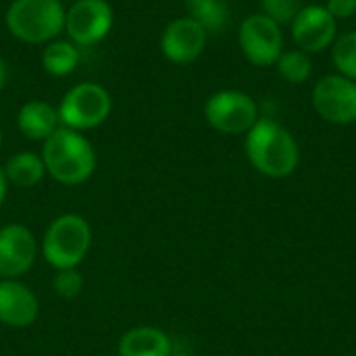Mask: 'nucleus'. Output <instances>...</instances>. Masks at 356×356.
<instances>
[{"label": "nucleus", "instance_id": "f257e3e1", "mask_svg": "<svg viewBox=\"0 0 356 356\" xmlns=\"http://www.w3.org/2000/svg\"><path fill=\"white\" fill-rule=\"evenodd\" d=\"M46 173L63 186H79L96 171V150L92 142L75 129L60 125L42 142Z\"/></svg>", "mask_w": 356, "mask_h": 356}, {"label": "nucleus", "instance_id": "f03ea898", "mask_svg": "<svg viewBox=\"0 0 356 356\" xmlns=\"http://www.w3.org/2000/svg\"><path fill=\"white\" fill-rule=\"evenodd\" d=\"M246 154L252 167L267 177H286L300 161L292 134L269 117H259L246 131Z\"/></svg>", "mask_w": 356, "mask_h": 356}, {"label": "nucleus", "instance_id": "7ed1b4c3", "mask_svg": "<svg viewBox=\"0 0 356 356\" xmlns=\"http://www.w3.org/2000/svg\"><path fill=\"white\" fill-rule=\"evenodd\" d=\"M67 8L60 0H13L4 23L25 44H48L65 31Z\"/></svg>", "mask_w": 356, "mask_h": 356}, {"label": "nucleus", "instance_id": "20e7f679", "mask_svg": "<svg viewBox=\"0 0 356 356\" xmlns=\"http://www.w3.org/2000/svg\"><path fill=\"white\" fill-rule=\"evenodd\" d=\"M92 246L90 223L75 213L56 217L44 232L42 238V257L56 271L77 269L79 263L88 257Z\"/></svg>", "mask_w": 356, "mask_h": 356}, {"label": "nucleus", "instance_id": "39448f33", "mask_svg": "<svg viewBox=\"0 0 356 356\" xmlns=\"http://www.w3.org/2000/svg\"><path fill=\"white\" fill-rule=\"evenodd\" d=\"M58 119L60 125L75 129V131H88L98 125H102L111 111L113 100L104 86L94 81H83L73 86L58 104Z\"/></svg>", "mask_w": 356, "mask_h": 356}, {"label": "nucleus", "instance_id": "423d86ee", "mask_svg": "<svg viewBox=\"0 0 356 356\" xmlns=\"http://www.w3.org/2000/svg\"><path fill=\"white\" fill-rule=\"evenodd\" d=\"M209 125L221 134H246L259 121V106L254 98L240 90H221L209 96L204 104Z\"/></svg>", "mask_w": 356, "mask_h": 356}, {"label": "nucleus", "instance_id": "0eeeda50", "mask_svg": "<svg viewBox=\"0 0 356 356\" xmlns=\"http://www.w3.org/2000/svg\"><path fill=\"white\" fill-rule=\"evenodd\" d=\"M238 42L244 58L254 67H271L284 52L282 25L265 13L250 15L242 21Z\"/></svg>", "mask_w": 356, "mask_h": 356}, {"label": "nucleus", "instance_id": "6e6552de", "mask_svg": "<svg viewBox=\"0 0 356 356\" xmlns=\"http://www.w3.org/2000/svg\"><path fill=\"white\" fill-rule=\"evenodd\" d=\"M115 23L113 6L106 0H75L67 8L65 31L69 40L79 46H94L102 42Z\"/></svg>", "mask_w": 356, "mask_h": 356}, {"label": "nucleus", "instance_id": "1a4fd4ad", "mask_svg": "<svg viewBox=\"0 0 356 356\" xmlns=\"http://www.w3.org/2000/svg\"><path fill=\"white\" fill-rule=\"evenodd\" d=\"M313 106L321 119L334 125L356 121V81L338 73L321 77L313 88Z\"/></svg>", "mask_w": 356, "mask_h": 356}, {"label": "nucleus", "instance_id": "9d476101", "mask_svg": "<svg viewBox=\"0 0 356 356\" xmlns=\"http://www.w3.org/2000/svg\"><path fill=\"white\" fill-rule=\"evenodd\" d=\"M290 27L294 46L307 54H317L332 48L338 38V19L321 4L302 6Z\"/></svg>", "mask_w": 356, "mask_h": 356}, {"label": "nucleus", "instance_id": "9b49d317", "mask_svg": "<svg viewBox=\"0 0 356 356\" xmlns=\"http://www.w3.org/2000/svg\"><path fill=\"white\" fill-rule=\"evenodd\" d=\"M38 257V242L23 223L0 227V280H19L25 275Z\"/></svg>", "mask_w": 356, "mask_h": 356}, {"label": "nucleus", "instance_id": "f8f14e48", "mask_svg": "<svg viewBox=\"0 0 356 356\" xmlns=\"http://www.w3.org/2000/svg\"><path fill=\"white\" fill-rule=\"evenodd\" d=\"M209 33L190 17L173 19L161 33V52L175 65L194 63L207 46Z\"/></svg>", "mask_w": 356, "mask_h": 356}, {"label": "nucleus", "instance_id": "ddd939ff", "mask_svg": "<svg viewBox=\"0 0 356 356\" xmlns=\"http://www.w3.org/2000/svg\"><path fill=\"white\" fill-rule=\"evenodd\" d=\"M40 313L35 294L19 280H0V323L15 330L29 327Z\"/></svg>", "mask_w": 356, "mask_h": 356}, {"label": "nucleus", "instance_id": "4468645a", "mask_svg": "<svg viewBox=\"0 0 356 356\" xmlns=\"http://www.w3.org/2000/svg\"><path fill=\"white\" fill-rule=\"evenodd\" d=\"M17 127L27 140L44 142L60 127L58 111L44 100H29L17 113Z\"/></svg>", "mask_w": 356, "mask_h": 356}, {"label": "nucleus", "instance_id": "2eb2a0df", "mask_svg": "<svg viewBox=\"0 0 356 356\" xmlns=\"http://www.w3.org/2000/svg\"><path fill=\"white\" fill-rule=\"evenodd\" d=\"M119 356H171V340L159 327L140 325L121 336Z\"/></svg>", "mask_w": 356, "mask_h": 356}, {"label": "nucleus", "instance_id": "dca6fc26", "mask_svg": "<svg viewBox=\"0 0 356 356\" xmlns=\"http://www.w3.org/2000/svg\"><path fill=\"white\" fill-rule=\"evenodd\" d=\"M4 173H6L8 184H13V186H17V188H33L44 179L46 167H44L42 154L23 150V152L13 154L6 161Z\"/></svg>", "mask_w": 356, "mask_h": 356}, {"label": "nucleus", "instance_id": "f3484780", "mask_svg": "<svg viewBox=\"0 0 356 356\" xmlns=\"http://www.w3.org/2000/svg\"><path fill=\"white\" fill-rule=\"evenodd\" d=\"M79 65V46L71 40H52L42 50V67L48 75H71Z\"/></svg>", "mask_w": 356, "mask_h": 356}, {"label": "nucleus", "instance_id": "a211bd4d", "mask_svg": "<svg viewBox=\"0 0 356 356\" xmlns=\"http://www.w3.org/2000/svg\"><path fill=\"white\" fill-rule=\"evenodd\" d=\"M188 17L207 33H219L229 23V6L225 0H184Z\"/></svg>", "mask_w": 356, "mask_h": 356}, {"label": "nucleus", "instance_id": "6ab92c4d", "mask_svg": "<svg viewBox=\"0 0 356 356\" xmlns=\"http://www.w3.org/2000/svg\"><path fill=\"white\" fill-rule=\"evenodd\" d=\"M277 67V73L282 79H286L288 83H294V86H300L305 81H309V77L313 75V60H311V54L298 50V48H292V50H284L275 63Z\"/></svg>", "mask_w": 356, "mask_h": 356}, {"label": "nucleus", "instance_id": "aec40b11", "mask_svg": "<svg viewBox=\"0 0 356 356\" xmlns=\"http://www.w3.org/2000/svg\"><path fill=\"white\" fill-rule=\"evenodd\" d=\"M332 60L336 73L356 81V31H346L332 44Z\"/></svg>", "mask_w": 356, "mask_h": 356}, {"label": "nucleus", "instance_id": "412c9836", "mask_svg": "<svg viewBox=\"0 0 356 356\" xmlns=\"http://www.w3.org/2000/svg\"><path fill=\"white\" fill-rule=\"evenodd\" d=\"M52 288L65 300L77 298L83 290V275L77 269H60L52 280Z\"/></svg>", "mask_w": 356, "mask_h": 356}, {"label": "nucleus", "instance_id": "4be33fe9", "mask_svg": "<svg viewBox=\"0 0 356 356\" xmlns=\"http://www.w3.org/2000/svg\"><path fill=\"white\" fill-rule=\"evenodd\" d=\"M263 13L280 25H290L298 10L305 6L302 0H261Z\"/></svg>", "mask_w": 356, "mask_h": 356}, {"label": "nucleus", "instance_id": "5701e85b", "mask_svg": "<svg viewBox=\"0 0 356 356\" xmlns=\"http://www.w3.org/2000/svg\"><path fill=\"white\" fill-rule=\"evenodd\" d=\"M325 8L340 21V19H350L356 13V0H327Z\"/></svg>", "mask_w": 356, "mask_h": 356}, {"label": "nucleus", "instance_id": "b1692460", "mask_svg": "<svg viewBox=\"0 0 356 356\" xmlns=\"http://www.w3.org/2000/svg\"><path fill=\"white\" fill-rule=\"evenodd\" d=\"M6 192H8V179H6V173H4V167H0V207L6 198Z\"/></svg>", "mask_w": 356, "mask_h": 356}, {"label": "nucleus", "instance_id": "393cba45", "mask_svg": "<svg viewBox=\"0 0 356 356\" xmlns=\"http://www.w3.org/2000/svg\"><path fill=\"white\" fill-rule=\"evenodd\" d=\"M4 81H6V63H4V58L0 56V88L4 86Z\"/></svg>", "mask_w": 356, "mask_h": 356}, {"label": "nucleus", "instance_id": "a878e982", "mask_svg": "<svg viewBox=\"0 0 356 356\" xmlns=\"http://www.w3.org/2000/svg\"><path fill=\"white\" fill-rule=\"evenodd\" d=\"M0 146H2V129H0Z\"/></svg>", "mask_w": 356, "mask_h": 356}]
</instances>
